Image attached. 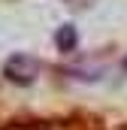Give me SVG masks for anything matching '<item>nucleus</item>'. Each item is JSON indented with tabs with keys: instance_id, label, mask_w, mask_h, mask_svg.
Wrapping results in <instances>:
<instances>
[{
	"instance_id": "nucleus-1",
	"label": "nucleus",
	"mask_w": 127,
	"mask_h": 130,
	"mask_svg": "<svg viewBox=\"0 0 127 130\" xmlns=\"http://www.w3.org/2000/svg\"><path fill=\"white\" fill-rule=\"evenodd\" d=\"M3 73H6V79L9 82H18V85H30L33 79L39 76V61L30 58V55H12L6 67H3Z\"/></svg>"
},
{
	"instance_id": "nucleus-2",
	"label": "nucleus",
	"mask_w": 127,
	"mask_h": 130,
	"mask_svg": "<svg viewBox=\"0 0 127 130\" xmlns=\"http://www.w3.org/2000/svg\"><path fill=\"white\" fill-rule=\"evenodd\" d=\"M55 42H58V48H61V52H73V48H76V42H79L76 27H73V24H64L61 30H58V36H55Z\"/></svg>"
}]
</instances>
